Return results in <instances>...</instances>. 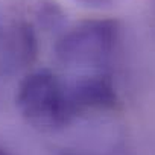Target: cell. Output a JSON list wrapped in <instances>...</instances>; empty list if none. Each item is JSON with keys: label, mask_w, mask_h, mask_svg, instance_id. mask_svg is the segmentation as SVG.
Returning a JSON list of instances; mask_svg holds the SVG:
<instances>
[{"label": "cell", "mask_w": 155, "mask_h": 155, "mask_svg": "<svg viewBox=\"0 0 155 155\" xmlns=\"http://www.w3.org/2000/svg\"><path fill=\"white\" fill-rule=\"evenodd\" d=\"M122 40V26L114 18H90L65 29L56 40V58L68 67L90 71L107 70Z\"/></svg>", "instance_id": "cell-1"}, {"label": "cell", "mask_w": 155, "mask_h": 155, "mask_svg": "<svg viewBox=\"0 0 155 155\" xmlns=\"http://www.w3.org/2000/svg\"><path fill=\"white\" fill-rule=\"evenodd\" d=\"M15 104L23 119L41 131H58L74 117L68 88L46 68L29 73L17 88Z\"/></svg>", "instance_id": "cell-2"}, {"label": "cell", "mask_w": 155, "mask_h": 155, "mask_svg": "<svg viewBox=\"0 0 155 155\" xmlns=\"http://www.w3.org/2000/svg\"><path fill=\"white\" fill-rule=\"evenodd\" d=\"M67 88L76 116L84 111H116L120 107L117 88L107 70L82 74Z\"/></svg>", "instance_id": "cell-3"}, {"label": "cell", "mask_w": 155, "mask_h": 155, "mask_svg": "<svg viewBox=\"0 0 155 155\" xmlns=\"http://www.w3.org/2000/svg\"><path fill=\"white\" fill-rule=\"evenodd\" d=\"M11 46L12 53L17 56L18 61L23 64H31L38 52L37 35L31 23L18 21L11 28Z\"/></svg>", "instance_id": "cell-4"}, {"label": "cell", "mask_w": 155, "mask_h": 155, "mask_svg": "<svg viewBox=\"0 0 155 155\" xmlns=\"http://www.w3.org/2000/svg\"><path fill=\"white\" fill-rule=\"evenodd\" d=\"M85 6H90V8H105V6H110L113 5L116 0H76Z\"/></svg>", "instance_id": "cell-5"}, {"label": "cell", "mask_w": 155, "mask_h": 155, "mask_svg": "<svg viewBox=\"0 0 155 155\" xmlns=\"http://www.w3.org/2000/svg\"><path fill=\"white\" fill-rule=\"evenodd\" d=\"M0 155H9V153H8V152H6V150L2 147V146H0Z\"/></svg>", "instance_id": "cell-6"}]
</instances>
